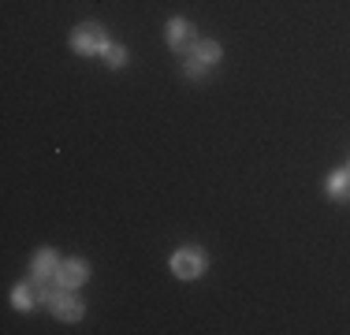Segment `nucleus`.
<instances>
[{
  "instance_id": "f257e3e1",
  "label": "nucleus",
  "mask_w": 350,
  "mask_h": 335,
  "mask_svg": "<svg viewBox=\"0 0 350 335\" xmlns=\"http://www.w3.org/2000/svg\"><path fill=\"white\" fill-rule=\"evenodd\" d=\"M105 45H108V41H105V30L97 27V23H82V27L71 34V49H75V53H82V56L101 53Z\"/></svg>"
},
{
  "instance_id": "423d86ee",
  "label": "nucleus",
  "mask_w": 350,
  "mask_h": 335,
  "mask_svg": "<svg viewBox=\"0 0 350 335\" xmlns=\"http://www.w3.org/2000/svg\"><path fill=\"white\" fill-rule=\"evenodd\" d=\"M328 194L336 198V201H350V168L328 175Z\"/></svg>"
},
{
  "instance_id": "9d476101",
  "label": "nucleus",
  "mask_w": 350,
  "mask_h": 335,
  "mask_svg": "<svg viewBox=\"0 0 350 335\" xmlns=\"http://www.w3.org/2000/svg\"><path fill=\"white\" fill-rule=\"evenodd\" d=\"M34 287H15L12 291V302H15V309H30V306H34Z\"/></svg>"
},
{
  "instance_id": "f03ea898",
  "label": "nucleus",
  "mask_w": 350,
  "mask_h": 335,
  "mask_svg": "<svg viewBox=\"0 0 350 335\" xmlns=\"http://www.w3.org/2000/svg\"><path fill=\"white\" fill-rule=\"evenodd\" d=\"M172 272L179 276V280H194V276L205 272V254L202 250H179V254L172 257Z\"/></svg>"
},
{
  "instance_id": "6e6552de",
  "label": "nucleus",
  "mask_w": 350,
  "mask_h": 335,
  "mask_svg": "<svg viewBox=\"0 0 350 335\" xmlns=\"http://www.w3.org/2000/svg\"><path fill=\"white\" fill-rule=\"evenodd\" d=\"M190 56H194V60H202V64H216V60H220V45H216V41H194Z\"/></svg>"
},
{
  "instance_id": "0eeeda50",
  "label": "nucleus",
  "mask_w": 350,
  "mask_h": 335,
  "mask_svg": "<svg viewBox=\"0 0 350 335\" xmlns=\"http://www.w3.org/2000/svg\"><path fill=\"white\" fill-rule=\"evenodd\" d=\"M30 268H34V276H56V272H60V257H56L53 250H41Z\"/></svg>"
},
{
  "instance_id": "20e7f679",
  "label": "nucleus",
  "mask_w": 350,
  "mask_h": 335,
  "mask_svg": "<svg viewBox=\"0 0 350 335\" xmlns=\"http://www.w3.org/2000/svg\"><path fill=\"white\" fill-rule=\"evenodd\" d=\"M53 309L56 317H60V321H82V298H75L71 291H60V295L53 298Z\"/></svg>"
},
{
  "instance_id": "7ed1b4c3",
  "label": "nucleus",
  "mask_w": 350,
  "mask_h": 335,
  "mask_svg": "<svg viewBox=\"0 0 350 335\" xmlns=\"http://www.w3.org/2000/svg\"><path fill=\"white\" fill-rule=\"evenodd\" d=\"M194 27H190L187 19H172L168 23V45L172 49H179V53H190V49H194Z\"/></svg>"
},
{
  "instance_id": "9b49d317",
  "label": "nucleus",
  "mask_w": 350,
  "mask_h": 335,
  "mask_svg": "<svg viewBox=\"0 0 350 335\" xmlns=\"http://www.w3.org/2000/svg\"><path fill=\"white\" fill-rule=\"evenodd\" d=\"M205 67H209V64H198L194 56H190V64H187V75H194V79H202V75H205Z\"/></svg>"
},
{
  "instance_id": "39448f33",
  "label": "nucleus",
  "mask_w": 350,
  "mask_h": 335,
  "mask_svg": "<svg viewBox=\"0 0 350 335\" xmlns=\"http://www.w3.org/2000/svg\"><path fill=\"white\" fill-rule=\"evenodd\" d=\"M60 283L68 291H75V287H82V283H86V276H90V268L82 265V261H60Z\"/></svg>"
},
{
  "instance_id": "1a4fd4ad",
  "label": "nucleus",
  "mask_w": 350,
  "mask_h": 335,
  "mask_svg": "<svg viewBox=\"0 0 350 335\" xmlns=\"http://www.w3.org/2000/svg\"><path fill=\"white\" fill-rule=\"evenodd\" d=\"M101 56H105L108 67H123V64H127V49H123V45H105Z\"/></svg>"
}]
</instances>
